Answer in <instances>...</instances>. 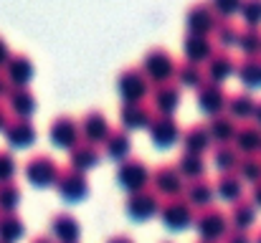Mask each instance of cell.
<instances>
[{"instance_id":"4dcf8cb0","label":"cell","mask_w":261,"mask_h":243,"mask_svg":"<svg viewBox=\"0 0 261 243\" xmlns=\"http://www.w3.org/2000/svg\"><path fill=\"white\" fill-rule=\"evenodd\" d=\"M233 71L246 86H261V53H244L236 61Z\"/></svg>"},{"instance_id":"5b68a950","label":"cell","mask_w":261,"mask_h":243,"mask_svg":"<svg viewBox=\"0 0 261 243\" xmlns=\"http://www.w3.org/2000/svg\"><path fill=\"white\" fill-rule=\"evenodd\" d=\"M160 218L163 223L170 228V231H185L190 223H193V208L190 203L182 198V195H173V198H165L160 200Z\"/></svg>"},{"instance_id":"8d00e7d4","label":"cell","mask_w":261,"mask_h":243,"mask_svg":"<svg viewBox=\"0 0 261 243\" xmlns=\"http://www.w3.org/2000/svg\"><path fill=\"white\" fill-rule=\"evenodd\" d=\"M236 175L244 182H259L261 180V155H241L236 165Z\"/></svg>"},{"instance_id":"44dd1931","label":"cell","mask_w":261,"mask_h":243,"mask_svg":"<svg viewBox=\"0 0 261 243\" xmlns=\"http://www.w3.org/2000/svg\"><path fill=\"white\" fill-rule=\"evenodd\" d=\"M180 137H182V152L203 155L205 150L213 147V140H211L208 127H205L203 122H193V124H188L185 129H180Z\"/></svg>"},{"instance_id":"7402d4cb","label":"cell","mask_w":261,"mask_h":243,"mask_svg":"<svg viewBox=\"0 0 261 243\" xmlns=\"http://www.w3.org/2000/svg\"><path fill=\"white\" fill-rule=\"evenodd\" d=\"M233 66H236V61H233V56L226 51V48H213V53L205 59V81H221L228 79L231 74H233Z\"/></svg>"},{"instance_id":"83f0119b","label":"cell","mask_w":261,"mask_h":243,"mask_svg":"<svg viewBox=\"0 0 261 243\" xmlns=\"http://www.w3.org/2000/svg\"><path fill=\"white\" fill-rule=\"evenodd\" d=\"M101 145H104V155H107V157H112L114 162L129 157V150H132L129 134H127V129H122V127L109 129V134L104 137V142H101Z\"/></svg>"},{"instance_id":"f35d334b","label":"cell","mask_w":261,"mask_h":243,"mask_svg":"<svg viewBox=\"0 0 261 243\" xmlns=\"http://www.w3.org/2000/svg\"><path fill=\"white\" fill-rule=\"evenodd\" d=\"M236 46L244 53H261V28L259 25H244V28H239Z\"/></svg>"},{"instance_id":"d590c367","label":"cell","mask_w":261,"mask_h":243,"mask_svg":"<svg viewBox=\"0 0 261 243\" xmlns=\"http://www.w3.org/2000/svg\"><path fill=\"white\" fill-rule=\"evenodd\" d=\"M175 167L182 175V180H195V177L205 175V160H203V155H195V152H180Z\"/></svg>"},{"instance_id":"f546056e","label":"cell","mask_w":261,"mask_h":243,"mask_svg":"<svg viewBox=\"0 0 261 243\" xmlns=\"http://www.w3.org/2000/svg\"><path fill=\"white\" fill-rule=\"evenodd\" d=\"M213 193H216L221 200L233 203V200L244 198V180H241L236 172H221L218 180H216V185H213Z\"/></svg>"},{"instance_id":"277c9868","label":"cell","mask_w":261,"mask_h":243,"mask_svg":"<svg viewBox=\"0 0 261 243\" xmlns=\"http://www.w3.org/2000/svg\"><path fill=\"white\" fill-rule=\"evenodd\" d=\"M117 182L127 193L150 187V167H147V162L140 160V157H124V160H119V165H117Z\"/></svg>"},{"instance_id":"4316f807","label":"cell","mask_w":261,"mask_h":243,"mask_svg":"<svg viewBox=\"0 0 261 243\" xmlns=\"http://www.w3.org/2000/svg\"><path fill=\"white\" fill-rule=\"evenodd\" d=\"M226 218H228V226H233L236 231H249L256 223V205L249 198H239L231 203V210Z\"/></svg>"},{"instance_id":"7c38bea8","label":"cell","mask_w":261,"mask_h":243,"mask_svg":"<svg viewBox=\"0 0 261 243\" xmlns=\"http://www.w3.org/2000/svg\"><path fill=\"white\" fill-rule=\"evenodd\" d=\"M218 20L221 18L208 5V0H195L185 10V23H188V31H193V33H211L218 25Z\"/></svg>"},{"instance_id":"9f6ffc18","label":"cell","mask_w":261,"mask_h":243,"mask_svg":"<svg viewBox=\"0 0 261 243\" xmlns=\"http://www.w3.org/2000/svg\"><path fill=\"white\" fill-rule=\"evenodd\" d=\"M76 243H79V241H76Z\"/></svg>"},{"instance_id":"681fc988","label":"cell","mask_w":261,"mask_h":243,"mask_svg":"<svg viewBox=\"0 0 261 243\" xmlns=\"http://www.w3.org/2000/svg\"><path fill=\"white\" fill-rule=\"evenodd\" d=\"M31 243H56V241H54L48 233H41V236H36V238H33Z\"/></svg>"},{"instance_id":"3957f363","label":"cell","mask_w":261,"mask_h":243,"mask_svg":"<svg viewBox=\"0 0 261 243\" xmlns=\"http://www.w3.org/2000/svg\"><path fill=\"white\" fill-rule=\"evenodd\" d=\"M59 172H61L59 162L54 160L51 155H46V152L31 155V157L25 160V165H23V175H25L28 182H33L36 187H48V185H54L56 177H59Z\"/></svg>"},{"instance_id":"9c48e42d","label":"cell","mask_w":261,"mask_h":243,"mask_svg":"<svg viewBox=\"0 0 261 243\" xmlns=\"http://www.w3.org/2000/svg\"><path fill=\"white\" fill-rule=\"evenodd\" d=\"M180 96H182L180 84L173 79L158 81V84L150 86V101H152L150 106L158 114H173L175 109L180 106Z\"/></svg>"},{"instance_id":"6da1fadb","label":"cell","mask_w":261,"mask_h":243,"mask_svg":"<svg viewBox=\"0 0 261 243\" xmlns=\"http://www.w3.org/2000/svg\"><path fill=\"white\" fill-rule=\"evenodd\" d=\"M200 241H221L226 233H228V218L226 213L218 208V205H205V208H198L193 213V223Z\"/></svg>"},{"instance_id":"2e32d148","label":"cell","mask_w":261,"mask_h":243,"mask_svg":"<svg viewBox=\"0 0 261 243\" xmlns=\"http://www.w3.org/2000/svg\"><path fill=\"white\" fill-rule=\"evenodd\" d=\"M48 231H51L48 236H51L54 241L76 243L79 241V236H82V223L76 221V215H71V213L61 210V213L51 215V221H48Z\"/></svg>"},{"instance_id":"d6986e66","label":"cell","mask_w":261,"mask_h":243,"mask_svg":"<svg viewBox=\"0 0 261 243\" xmlns=\"http://www.w3.org/2000/svg\"><path fill=\"white\" fill-rule=\"evenodd\" d=\"M152 106L147 101H122L119 106V119H122V129H140L147 127L152 119Z\"/></svg>"},{"instance_id":"8fae6325","label":"cell","mask_w":261,"mask_h":243,"mask_svg":"<svg viewBox=\"0 0 261 243\" xmlns=\"http://www.w3.org/2000/svg\"><path fill=\"white\" fill-rule=\"evenodd\" d=\"M56 190H59V195L64 198V200H71V203H76V200H84L89 195V180L84 172H79V170H74V167H64L61 172H59V177H56Z\"/></svg>"},{"instance_id":"bcb514c9","label":"cell","mask_w":261,"mask_h":243,"mask_svg":"<svg viewBox=\"0 0 261 243\" xmlns=\"http://www.w3.org/2000/svg\"><path fill=\"white\" fill-rule=\"evenodd\" d=\"M254 205H259L261 208V180L259 182H254V187H251V198H249Z\"/></svg>"},{"instance_id":"52a82bcc","label":"cell","mask_w":261,"mask_h":243,"mask_svg":"<svg viewBox=\"0 0 261 243\" xmlns=\"http://www.w3.org/2000/svg\"><path fill=\"white\" fill-rule=\"evenodd\" d=\"M150 187L158 193V195H165V198H173L180 195L182 187H185V180L182 175L177 172L173 162H163L158 165L155 170H150Z\"/></svg>"},{"instance_id":"f1b7e54d","label":"cell","mask_w":261,"mask_h":243,"mask_svg":"<svg viewBox=\"0 0 261 243\" xmlns=\"http://www.w3.org/2000/svg\"><path fill=\"white\" fill-rule=\"evenodd\" d=\"M254 101H256V96L249 91V89H241V91H233V94H228L226 96V114L231 117V119H249L251 117V109H254Z\"/></svg>"},{"instance_id":"836d02e7","label":"cell","mask_w":261,"mask_h":243,"mask_svg":"<svg viewBox=\"0 0 261 243\" xmlns=\"http://www.w3.org/2000/svg\"><path fill=\"white\" fill-rule=\"evenodd\" d=\"M175 79L177 84H182V86H200L203 81H205V71H203V66L200 64H195V61H188V59H182V61H177L175 64Z\"/></svg>"},{"instance_id":"d6a6232c","label":"cell","mask_w":261,"mask_h":243,"mask_svg":"<svg viewBox=\"0 0 261 243\" xmlns=\"http://www.w3.org/2000/svg\"><path fill=\"white\" fill-rule=\"evenodd\" d=\"M241 152L231 145V142H216V147L211 150V160L221 172H236Z\"/></svg>"},{"instance_id":"ab89813d","label":"cell","mask_w":261,"mask_h":243,"mask_svg":"<svg viewBox=\"0 0 261 243\" xmlns=\"http://www.w3.org/2000/svg\"><path fill=\"white\" fill-rule=\"evenodd\" d=\"M213 31H216V41L221 43V48L228 51L231 46H236V41H239V25L231 18H221Z\"/></svg>"},{"instance_id":"60d3db41","label":"cell","mask_w":261,"mask_h":243,"mask_svg":"<svg viewBox=\"0 0 261 243\" xmlns=\"http://www.w3.org/2000/svg\"><path fill=\"white\" fill-rule=\"evenodd\" d=\"M239 13L244 15L246 25H259L261 23V0H241Z\"/></svg>"},{"instance_id":"5bb4252c","label":"cell","mask_w":261,"mask_h":243,"mask_svg":"<svg viewBox=\"0 0 261 243\" xmlns=\"http://www.w3.org/2000/svg\"><path fill=\"white\" fill-rule=\"evenodd\" d=\"M3 134L13 147H28L38 137L31 117H8V122L3 124Z\"/></svg>"},{"instance_id":"1f68e13d","label":"cell","mask_w":261,"mask_h":243,"mask_svg":"<svg viewBox=\"0 0 261 243\" xmlns=\"http://www.w3.org/2000/svg\"><path fill=\"white\" fill-rule=\"evenodd\" d=\"M236 119H231L226 112H221V114H213L211 119H208V134H211V140L213 142H231L233 140V132H236Z\"/></svg>"},{"instance_id":"8992f818","label":"cell","mask_w":261,"mask_h":243,"mask_svg":"<svg viewBox=\"0 0 261 243\" xmlns=\"http://www.w3.org/2000/svg\"><path fill=\"white\" fill-rule=\"evenodd\" d=\"M117 91L122 94L124 101H142L145 94L150 91V81L142 74L140 66H124L119 74H117Z\"/></svg>"},{"instance_id":"f907efd6","label":"cell","mask_w":261,"mask_h":243,"mask_svg":"<svg viewBox=\"0 0 261 243\" xmlns=\"http://www.w3.org/2000/svg\"><path fill=\"white\" fill-rule=\"evenodd\" d=\"M8 122V109H5V104L0 101V129H3V124Z\"/></svg>"},{"instance_id":"d4e9b609","label":"cell","mask_w":261,"mask_h":243,"mask_svg":"<svg viewBox=\"0 0 261 243\" xmlns=\"http://www.w3.org/2000/svg\"><path fill=\"white\" fill-rule=\"evenodd\" d=\"M213 48L216 46H213V38L208 33H193V31H188L182 36V51H185V59L188 61L200 64V61H205L213 53Z\"/></svg>"},{"instance_id":"603a6c76","label":"cell","mask_w":261,"mask_h":243,"mask_svg":"<svg viewBox=\"0 0 261 243\" xmlns=\"http://www.w3.org/2000/svg\"><path fill=\"white\" fill-rule=\"evenodd\" d=\"M182 198L190 203V208L195 210V208H205V205H213V198H216V193H213V182L203 175V177H195V180H188L185 182V187H182Z\"/></svg>"},{"instance_id":"ee69618b","label":"cell","mask_w":261,"mask_h":243,"mask_svg":"<svg viewBox=\"0 0 261 243\" xmlns=\"http://www.w3.org/2000/svg\"><path fill=\"white\" fill-rule=\"evenodd\" d=\"M223 243H251L249 231H236V228H228V233L221 238Z\"/></svg>"},{"instance_id":"7a4b0ae2","label":"cell","mask_w":261,"mask_h":243,"mask_svg":"<svg viewBox=\"0 0 261 243\" xmlns=\"http://www.w3.org/2000/svg\"><path fill=\"white\" fill-rule=\"evenodd\" d=\"M142 74L147 76V81L158 84V81L173 79L175 74V59L173 53L165 46H150L142 56Z\"/></svg>"},{"instance_id":"9a60e30c","label":"cell","mask_w":261,"mask_h":243,"mask_svg":"<svg viewBox=\"0 0 261 243\" xmlns=\"http://www.w3.org/2000/svg\"><path fill=\"white\" fill-rule=\"evenodd\" d=\"M109 119H107V114L101 112V109H96V106H91L84 112V117L79 119V132L84 134V140L91 142V145H99V142H104V137L109 134Z\"/></svg>"},{"instance_id":"30bf717a","label":"cell","mask_w":261,"mask_h":243,"mask_svg":"<svg viewBox=\"0 0 261 243\" xmlns=\"http://www.w3.org/2000/svg\"><path fill=\"white\" fill-rule=\"evenodd\" d=\"M48 137L56 147H64V150H71L79 140H82V132H79V119L71 117V114H59L51 119L48 124Z\"/></svg>"},{"instance_id":"c3c4849f","label":"cell","mask_w":261,"mask_h":243,"mask_svg":"<svg viewBox=\"0 0 261 243\" xmlns=\"http://www.w3.org/2000/svg\"><path fill=\"white\" fill-rule=\"evenodd\" d=\"M107 243H135V241H132L127 233H117V236H112V238H109Z\"/></svg>"},{"instance_id":"e575fe53","label":"cell","mask_w":261,"mask_h":243,"mask_svg":"<svg viewBox=\"0 0 261 243\" xmlns=\"http://www.w3.org/2000/svg\"><path fill=\"white\" fill-rule=\"evenodd\" d=\"M23 233H25V223L18 213H0V241L15 243L23 238Z\"/></svg>"},{"instance_id":"b9f144b4","label":"cell","mask_w":261,"mask_h":243,"mask_svg":"<svg viewBox=\"0 0 261 243\" xmlns=\"http://www.w3.org/2000/svg\"><path fill=\"white\" fill-rule=\"evenodd\" d=\"M15 170H18V162L13 157V152L10 150H0V182L13 180L15 177Z\"/></svg>"},{"instance_id":"db71d44e","label":"cell","mask_w":261,"mask_h":243,"mask_svg":"<svg viewBox=\"0 0 261 243\" xmlns=\"http://www.w3.org/2000/svg\"><path fill=\"white\" fill-rule=\"evenodd\" d=\"M195 243H216V241H200V238H198V241H195Z\"/></svg>"},{"instance_id":"f6af8a7d","label":"cell","mask_w":261,"mask_h":243,"mask_svg":"<svg viewBox=\"0 0 261 243\" xmlns=\"http://www.w3.org/2000/svg\"><path fill=\"white\" fill-rule=\"evenodd\" d=\"M8 56H10V48H8V41L0 36V66H5V61H8Z\"/></svg>"},{"instance_id":"484cf974","label":"cell","mask_w":261,"mask_h":243,"mask_svg":"<svg viewBox=\"0 0 261 243\" xmlns=\"http://www.w3.org/2000/svg\"><path fill=\"white\" fill-rule=\"evenodd\" d=\"M8 106L13 112V117H31L36 112V94L28 86H8L5 91Z\"/></svg>"},{"instance_id":"ba28073f","label":"cell","mask_w":261,"mask_h":243,"mask_svg":"<svg viewBox=\"0 0 261 243\" xmlns=\"http://www.w3.org/2000/svg\"><path fill=\"white\" fill-rule=\"evenodd\" d=\"M124 210H127V215L135 218V221H147V218H152V215L160 210V195H158L152 187L135 190V193L127 195Z\"/></svg>"},{"instance_id":"e0dca14e","label":"cell","mask_w":261,"mask_h":243,"mask_svg":"<svg viewBox=\"0 0 261 243\" xmlns=\"http://www.w3.org/2000/svg\"><path fill=\"white\" fill-rule=\"evenodd\" d=\"M226 89H223V84H218V81H203L200 86H198V106L205 112V114H221L223 109H226Z\"/></svg>"},{"instance_id":"cb8c5ba5","label":"cell","mask_w":261,"mask_h":243,"mask_svg":"<svg viewBox=\"0 0 261 243\" xmlns=\"http://www.w3.org/2000/svg\"><path fill=\"white\" fill-rule=\"evenodd\" d=\"M101 160V150L99 145H91L87 140H79L71 150H69V167L79 170V172H87L91 167H96Z\"/></svg>"},{"instance_id":"6f0895ef","label":"cell","mask_w":261,"mask_h":243,"mask_svg":"<svg viewBox=\"0 0 261 243\" xmlns=\"http://www.w3.org/2000/svg\"><path fill=\"white\" fill-rule=\"evenodd\" d=\"M259 152H261V150H259Z\"/></svg>"},{"instance_id":"680465c9","label":"cell","mask_w":261,"mask_h":243,"mask_svg":"<svg viewBox=\"0 0 261 243\" xmlns=\"http://www.w3.org/2000/svg\"><path fill=\"white\" fill-rule=\"evenodd\" d=\"M0 243H3V241H0Z\"/></svg>"},{"instance_id":"7bdbcfd3","label":"cell","mask_w":261,"mask_h":243,"mask_svg":"<svg viewBox=\"0 0 261 243\" xmlns=\"http://www.w3.org/2000/svg\"><path fill=\"white\" fill-rule=\"evenodd\" d=\"M208 5L218 13V18H228V15H233L239 10L241 0H208Z\"/></svg>"},{"instance_id":"7dc6e473","label":"cell","mask_w":261,"mask_h":243,"mask_svg":"<svg viewBox=\"0 0 261 243\" xmlns=\"http://www.w3.org/2000/svg\"><path fill=\"white\" fill-rule=\"evenodd\" d=\"M251 122L261 127V99H256V101H254V109H251Z\"/></svg>"},{"instance_id":"4fadbf2b","label":"cell","mask_w":261,"mask_h":243,"mask_svg":"<svg viewBox=\"0 0 261 243\" xmlns=\"http://www.w3.org/2000/svg\"><path fill=\"white\" fill-rule=\"evenodd\" d=\"M147 132L158 147H170L180 137V122L175 119V114H158L155 112L150 124H147Z\"/></svg>"},{"instance_id":"f5cc1de1","label":"cell","mask_w":261,"mask_h":243,"mask_svg":"<svg viewBox=\"0 0 261 243\" xmlns=\"http://www.w3.org/2000/svg\"><path fill=\"white\" fill-rule=\"evenodd\" d=\"M251 243H261V228H259V231H256V236L251 238Z\"/></svg>"},{"instance_id":"11a10c76","label":"cell","mask_w":261,"mask_h":243,"mask_svg":"<svg viewBox=\"0 0 261 243\" xmlns=\"http://www.w3.org/2000/svg\"><path fill=\"white\" fill-rule=\"evenodd\" d=\"M163 243H173V241H163Z\"/></svg>"},{"instance_id":"74e56055","label":"cell","mask_w":261,"mask_h":243,"mask_svg":"<svg viewBox=\"0 0 261 243\" xmlns=\"http://www.w3.org/2000/svg\"><path fill=\"white\" fill-rule=\"evenodd\" d=\"M20 185L15 180H5L0 182V213H15L18 203H20Z\"/></svg>"},{"instance_id":"ffe728a7","label":"cell","mask_w":261,"mask_h":243,"mask_svg":"<svg viewBox=\"0 0 261 243\" xmlns=\"http://www.w3.org/2000/svg\"><path fill=\"white\" fill-rule=\"evenodd\" d=\"M231 145L241 155H256L261 150V127L254 124V122H239Z\"/></svg>"},{"instance_id":"ac0fdd59","label":"cell","mask_w":261,"mask_h":243,"mask_svg":"<svg viewBox=\"0 0 261 243\" xmlns=\"http://www.w3.org/2000/svg\"><path fill=\"white\" fill-rule=\"evenodd\" d=\"M5 79L10 86H28V81L33 76V61L28 53L18 51V53H10L8 61H5Z\"/></svg>"},{"instance_id":"816d5d0a","label":"cell","mask_w":261,"mask_h":243,"mask_svg":"<svg viewBox=\"0 0 261 243\" xmlns=\"http://www.w3.org/2000/svg\"><path fill=\"white\" fill-rule=\"evenodd\" d=\"M8 86H10V84H8V79H5V74L0 71V96H3V94L8 91Z\"/></svg>"}]
</instances>
